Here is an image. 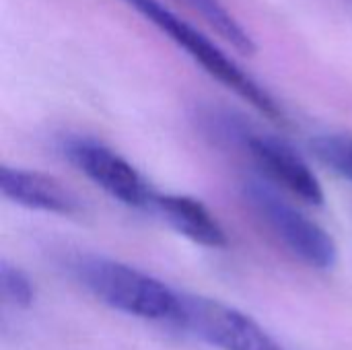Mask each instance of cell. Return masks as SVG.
Returning <instances> with one entry per match:
<instances>
[{
    "mask_svg": "<svg viewBox=\"0 0 352 350\" xmlns=\"http://www.w3.org/2000/svg\"><path fill=\"white\" fill-rule=\"evenodd\" d=\"M80 285L103 305L146 322L182 324L184 297L163 281L109 258H80L74 264Z\"/></svg>",
    "mask_w": 352,
    "mask_h": 350,
    "instance_id": "6da1fadb",
    "label": "cell"
},
{
    "mask_svg": "<svg viewBox=\"0 0 352 350\" xmlns=\"http://www.w3.org/2000/svg\"><path fill=\"white\" fill-rule=\"evenodd\" d=\"M130 8H134L140 17L151 21L161 33L175 41L204 72L217 78L223 87L231 89L243 101H248L254 109L264 113L270 120H283L285 111L278 101L248 74L223 47H219L206 33L188 23L184 17L167 8L159 0H122Z\"/></svg>",
    "mask_w": 352,
    "mask_h": 350,
    "instance_id": "7a4b0ae2",
    "label": "cell"
},
{
    "mask_svg": "<svg viewBox=\"0 0 352 350\" xmlns=\"http://www.w3.org/2000/svg\"><path fill=\"white\" fill-rule=\"evenodd\" d=\"M245 196L260 219L295 258L318 270H328L336 264L338 248L332 235L285 200L272 186L266 182H250Z\"/></svg>",
    "mask_w": 352,
    "mask_h": 350,
    "instance_id": "3957f363",
    "label": "cell"
},
{
    "mask_svg": "<svg viewBox=\"0 0 352 350\" xmlns=\"http://www.w3.org/2000/svg\"><path fill=\"white\" fill-rule=\"evenodd\" d=\"M64 155L85 177L113 200L132 208L155 204L157 196L151 192L146 179L130 161L107 144L93 138H70L64 144Z\"/></svg>",
    "mask_w": 352,
    "mask_h": 350,
    "instance_id": "277c9868",
    "label": "cell"
},
{
    "mask_svg": "<svg viewBox=\"0 0 352 350\" xmlns=\"http://www.w3.org/2000/svg\"><path fill=\"white\" fill-rule=\"evenodd\" d=\"M179 326L219 350H285L252 316L204 297H184Z\"/></svg>",
    "mask_w": 352,
    "mask_h": 350,
    "instance_id": "5b68a950",
    "label": "cell"
},
{
    "mask_svg": "<svg viewBox=\"0 0 352 350\" xmlns=\"http://www.w3.org/2000/svg\"><path fill=\"white\" fill-rule=\"evenodd\" d=\"M237 134L248 155L268 182L278 184L283 190L309 206L324 204V190L320 179L311 171L309 163L289 142L260 132L239 130Z\"/></svg>",
    "mask_w": 352,
    "mask_h": 350,
    "instance_id": "8992f818",
    "label": "cell"
},
{
    "mask_svg": "<svg viewBox=\"0 0 352 350\" xmlns=\"http://www.w3.org/2000/svg\"><path fill=\"white\" fill-rule=\"evenodd\" d=\"M0 192L6 200L37 212L66 217L78 210L76 196L56 177L39 171L4 165L0 169Z\"/></svg>",
    "mask_w": 352,
    "mask_h": 350,
    "instance_id": "52a82bcc",
    "label": "cell"
},
{
    "mask_svg": "<svg viewBox=\"0 0 352 350\" xmlns=\"http://www.w3.org/2000/svg\"><path fill=\"white\" fill-rule=\"evenodd\" d=\"M153 206L169 223V227L186 239L208 250H221L227 245L223 225L200 200L182 194H165L157 196Z\"/></svg>",
    "mask_w": 352,
    "mask_h": 350,
    "instance_id": "ba28073f",
    "label": "cell"
},
{
    "mask_svg": "<svg viewBox=\"0 0 352 350\" xmlns=\"http://www.w3.org/2000/svg\"><path fill=\"white\" fill-rule=\"evenodd\" d=\"M194 10L202 14V19L217 29V33L229 41L241 54H254L256 41L250 31L235 19V14L221 0H186Z\"/></svg>",
    "mask_w": 352,
    "mask_h": 350,
    "instance_id": "9c48e42d",
    "label": "cell"
},
{
    "mask_svg": "<svg viewBox=\"0 0 352 350\" xmlns=\"http://www.w3.org/2000/svg\"><path fill=\"white\" fill-rule=\"evenodd\" d=\"M311 149L322 163L352 182V136L324 134L311 142Z\"/></svg>",
    "mask_w": 352,
    "mask_h": 350,
    "instance_id": "30bf717a",
    "label": "cell"
},
{
    "mask_svg": "<svg viewBox=\"0 0 352 350\" xmlns=\"http://www.w3.org/2000/svg\"><path fill=\"white\" fill-rule=\"evenodd\" d=\"M0 291L8 305L29 307L35 299V287L31 278L14 264L2 262L0 266Z\"/></svg>",
    "mask_w": 352,
    "mask_h": 350,
    "instance_id": "8fae6325",
    "label": "cell"
}]
</instances>
